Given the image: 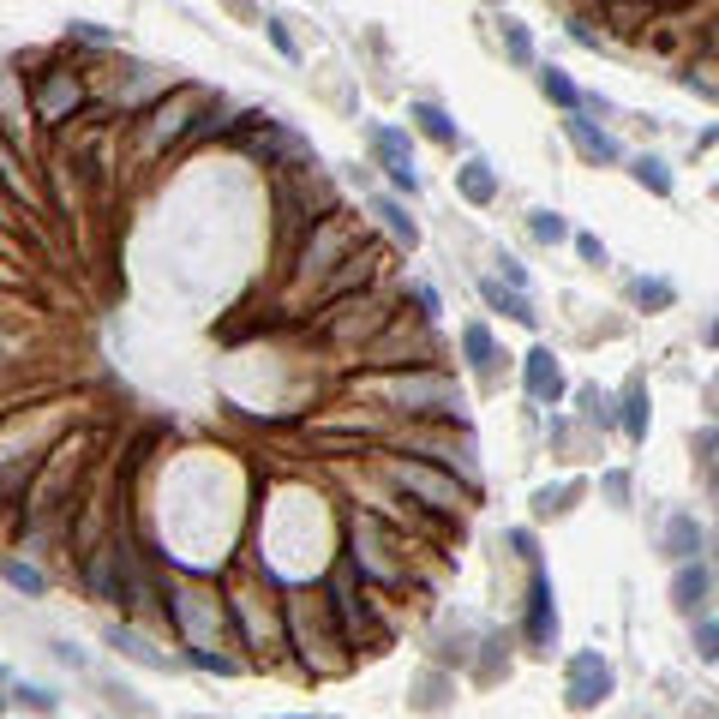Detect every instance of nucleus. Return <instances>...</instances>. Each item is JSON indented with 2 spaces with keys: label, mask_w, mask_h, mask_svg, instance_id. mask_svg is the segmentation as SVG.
I'll return each mask as SVG.
<instances>
[{
  "label": "nucleus",
  "mask_w": 719,
  "mask_h": 719,
  "mask_svg": "<svg viewBox=\"0 0 719 719\" xmlns=\"http://www.w3.org/2000/svg\"><path fill=\"white\" fill-rule=\"evenodd\" d=\"M396 402H402L408 414H462V408H468L450 378H402V384H396Z\"/></svg>",
  "instance_id": "nucleus-1"
},
{
  "label": "nucleus",
  "mask_w": 719,
  "mask_h": 719,
  "mask_svg": "<svg viewBox=\"0 0 719 719\" xmlns=\"http://www.w3.org/2000/svg\"><path fill=\"white\" fill-rule=\"evenodd\" d=\"M606 696H612V666H606L600 654H576V660H570V708L588 714V708H600Z\"/></svg>",
  "instance_id": "nucleus-2"
},
{
  "label": "nucleus",
  "mask_w": 719,
  "mask_h": 719,
  "mask_svg": "<svg viewBox=\"0 0 719 719\" xmlns=\"http://www.w3.org/2000/svg\"><path fill=\"white\" fill-rule=\"evenodd\" d=\"M396 480H402L420 504H432V510H462V486L444 480V474H432V468H420V462H402Z\"/></svg>",
  "instance_id": "nucleus-3"
},
{
  "label": "nucleus",
  "mask_w": 719,
  "mask_h": 719,
  "mask_svg": "<svg viewBox=\"0 0 719 719\" xmlns=\"http://www.w3.org/2000/svg\"><path fill=\"white\" fill-rule=\"evenodd\" d=\"M372 144H378V156H384L390 180H396L402 192H420V174H414V150H408V132H396V126H372Z\"/></svg>",
  "instance_id": "nucleus-4"
},
{
  "label": "nucleus",
  "mask_w": 719,
  "mask_h": 719,
  "mask_svg": "<svg viewBox=\"0 0 719 719\" xmlns=\"http://www.w3.org/2000/svg\"><path fill=\"white\" fill-rule=\"evenodd\" d=\"M528 642L552 648L558 642V606H552V582L534 570V594H528Z\"/></svg>",
  "instance_id": "nucleus-5"
},
{
  "label": "nucleus",
  "mask_w": 719,
  "mask_h": 719,
  "mask_svg": "<svg viewBox=\"0 0 719 719\" xmlns=\"http://www.w3.org/2000/svg\"><path fill=\"white\" fill-rule=\"evenodd\" d=\"M522 378H528V396H540V402H558V396H564V366H558L552 348H534L528 366H522Z\"/></svg>",
  "instance_id": "nucleus-6"
},
{
  "label": "nucleus",
  "mask_w": 719,
  "mask_h": 719,
  "mask_svg": "<svg viewBox=\"0 0 719 719\" xmlns=\"http://www.w3.org/2000/svg\"><path fill=\"white\" fill-rule=\"evenodd\" d=\"M708 594H714V576H708L702 558H690V564L678 570V582H672V606H678V612H702Z\"/></svg>",
  "instance_id": "nucleus-7"
},
{
  "label": "nucleus",
  "mask_w": 719,
  "mask_h": 719,
  "mask_svg": "<svg viewBox=\"0 0 719 719\" xmlns=\"http://www.w3.org/2000/svg\"><path fill=\"white\" fill-rule=\"evenodd\" d=\"M66 108H78V78H72V72L42 78V90H36V114H42V120H66Z\"/></svg>",
  "instance_id": "nucleus-8"
},
{
  "label": "nucleus",
  "mask_w": 719,
  "mask_h": 719,
  "mask_svg": "<svg viewBox=\"0 0 719 719\" xmlns=\"http://www.w3.org/2000/svg\"><path fill=\"white\" fill-rule=\"evenodd\" d=\"M666 558H678V564L702 558V528H696V516H690V510H678V516L666 522Z\"/></svg>",
  "instance_id": "nucleus-9"
},
{
  "label": "nucleus",
  "mask_w": 719,
  "mask_h": 719,
  "mask_svg": "<svg viewBox=\"0 0 719 719\" xmlns=\"http://www.w3.org/2000/svg\"><path fill=\"white\" fill-rule=\"evenodd\" d=\"M564 132H570V138H576L594 162H618V138H612V132H600V126H588L582 114H570V120H564Z\"/></svg>",
  "instance_id": "nucleus-10"
},
{
  "label": "nucleus",
  "mask_w": 719,
  "mask_h": 719,
  "mask_svg": "<svg viewBox=\"0 0 719 719\" xmlns=\"http://www.w3.org/2000/svg\"><path fill=\"white\" fill-rule=\"evenodd\" d=\"M456 186H462V198H474V204H492L498 198V174H492V162H462L456 168Z\"/></svg>",
  "instance_id": "nucleus-11"
},
{
  "label": "nucleus",
  "mask_w": 719,
  "mask_h": 719,
  "mask_svg": "<svg viewBox=\"0 0 719 719\" xmlns=\"http://www.w3.org/2000/svg\"><path fill=\"white\" fill-rule=\"evenodd\" d=\"M108 648H120L126 660H138V666H150V672H168V654H156L138 630H120V624H108Z\"/></svg>",
  "instance_id": "nucleus-12"
},
{
  "label": "nucleus",
  "mask_w": 719,
  "mask_h": 719,
  "mask_svg": "<svg viewBox=\"0 0 719 719\" xmlns=\"http://www.w3.org/2000/svg\"><path fill=\"white\" fill-rule=\"evenodd\" d=\"M480 294H486V306H498V312H510L516 324H540V312L528 306V294H522V288H504V282H486Z\"/></svg>",
  "instance_id": "nucleus-13"
},
{
  "label": "nucleus",
  "mask_w": 719,
  "mask_h": 719,
  "mask_svg": "<svg viewBox=\"0 0 719 719\" xmlns=\"http://www.w3.org/2000/svg\"><path fill=\"white\" fill-rule=\"evenodd\" d=\"M414 120H420V132H426V138H438V144H456V138H462V132H456V120H450L438 102H414Z\"/></svg>",
  "instance_id": "nucleus-14"
},
{
  "label": "nucleus",
  "mask_w": 719,
  "mask_h": 719,
  "mask_svg": "<svg viewBox=\"0 0 719 719\" xmlns=\"http://www.w3.org/2000/svg\"><path fill=\"white\" fill-rule=\"evenodd\" d=\"M378 216L390 222V234H396L402 246H420V222H414V216H408V210H402L396 198H378Z\"/></svg>",
  "instance_id": "nucleus-15"
},
{
  "label": "nucleus",
  "mask_w": 719,
  "mask_h": 719,
  "mask_svg": "<svg viewBox=\"0 0 719 719\" xmlns=\"http://www.w3.org/2000/svg\"><path fill=\"white\" fill-rule=\"evenodd\" d=\"M624 426H630V438H648V390L642 384H630V396H624Z\"/></svg>",
  "instance_id": "nucleus-16"
},
{
  "label": "nucleus",
  "mask_w": 719,
  "mask_h": 719,
  "mask_svg": "<svg viewBox=\"0 0 719 719\" xmlns=\"http://www.w3.org/2000/svg\"><path fill=\"white\" fill-rule=\"evenodd\" d=\"M636 180H642L648 192H660V198L672 192V174H666V162H660V156H636Z\"/></svg>",
  "instance_id": "nucleus-17"
},
{
  "label": "nucleus",
  "mask_w": 719,
  "mask_h": 719,
  "mask_svg": "<svg viewBox=\"0 0 719 719\" xmlns=\"http://www.w3.org/2000/svg\"><path fill=\"white\" fill-rule=\"evenodd\" d=\"M534 240H546V246H558V240H570V222L558 216V210H534Z\"/></svg>",
  "instance_id": "nucleus-18"
},
{
  "label": "nucleus",
  "mask_w": 719,
  "mask_h": 719,
  "mask_svg": "<svg viewBox=\"0 0 719 719\" xmlns=\"http://www.w3.org/2000/svg\"><path fill=\"white\" fill-rule=\"evenodd\" d=\"M0 576H6L12 588H24V594H48L42 570H30V564H18V558H6V564H0Z\"/></svg>",
  "instance_id": "nucleus-19"
},
{
  "label": "nucleus",
  "mask_w": 719,
  "mask_h": 719,
  "mask_svg": "<svg viewBox=\"0 0 719 719\" xmlns=\"http://www.w3.org/2000/svg\"><path fill=\"white\" fill-rule=\"evenodd\" d=\"M606 12L618 18V30H636L642 18H654V0H606Z\"/></svg>",
  "instance_id": "nucleus-20"
},
{
  "label": "nucleus",
  "mask_w": 719,
  "mask_h": 719,
  "mask_svg": "<svg viewBox=\"0 0 719 719\" xmlns=\"http://www.w3.org/2000/svg\"><path fill=\"white\" fill-rule=\"evenodd\" d=\"M540 90H546L552 102H564V108H576V96H582V90H576V84H570L558 66H546V72H540Z\"/></svg>",
  "instance_id": "nucleus-21"
},
{
  "label": "nucleus",
  "mask_w": 719,
  "mask_h": 719,
  "mask_svg": "<svg viewBox=\"0 0 719 719\" xmlns=\"http://www.w3.org/2000/svg\"><path fill=\"white\" fill-rule=\"evenodd\" d=\"M462 348H468V360H474V366H492V330H486V324H468Z\"/></svg>",
  "instance_id": "nucleus-22"
},
{
  "label": "nucleus",
  "mask_w": 719,
  "mask_h": 719,
  "mask_svg": "<svg viewBox=\"0 0 719 719\" xmlns=\"http://www.w3.org/2000/svg\"><path fill=\"white\" fill-rule=\"evenodd\" d=\"M102 582H108V594H114V600H120V606H132V576H126V570H120V552H114V558H108V576H102Z\"/></svg>",
  "instance_id": "nucleus-23"
},
{
  "label": "nucleus",
  "mask_w": 719,
  "mask_h": 719,
  "mask_svg": "<svg viewBox=\"0 0 719 719\" xmlns=\"http://www.w3.org/2000/svg\"><path fill=\"white\" fill-rule=\"evenodd\" d=\"M504 48H510L516 60H534V42H528V30H522L516 18H504Z\"/></svg>",
  "instance_id": "nucleus-24"
},
{
  "label": "nucleus",
  "mask_w": 719,
  "mask_h": 719,
  "mask_svg": "<svg viewBox=\"0 0 719 719\" xmlns=\"http://www.w3.org/2000/svg\"><path fill=\"white\" fill-rule=\"evenodd\" d=\"M636 300H642V306H672V282H642Z\"/></svg>",
  "instance_id": "nucleus-25"
},
{
  "label": "nucleus",
  "mask_w": 719,
  "mask_h": 719,
  "mask_svg": "<svg viewBox=\"0 0 719 719\" xmlns=\"http://www.w3.org/2000/svg\"><path fill=\"white\" fill-rule=\"evenodd\" d=\"M18 696H24V708H36V714H54V696H48L42 684H24Z\"/></svg>",
  "instance_id": "nucleus-26"
},
{
  "label": "nucleus",
  "mask_w": 719,
  "mask_h": 719,
  "mask_svg": "<svg viewBox=\"0 0 719 719\" xmlns=\"http://www.w3.org/2000/svg\"><path fill=\"white\" fill-rule=\"evenodd\" d=\"M696 654L714 666V618H702V624H696Z\"/></svg>",
  "instance_id": "nucleus-27"
},
{
  "label": "nucleus",
  "mask_w": 719,
  "mask_h": 719,
  "mask_svg": "<svg viewBox=\"0 0 719 719\" xmlns=\"http://www.w3.org/2000/svg\"><path fill=\"white\" fill-rule=\"evenodd\" d=\"M576 252H582V258H588V264H606V246H600V240H594V234H576Z\"/></svg>",
  "instance_id": "nucleus-28"
},
{
  "label": "nucleus",
  "mask_w": 719,
  "mask_h": 719,
  "mask_svg": "<svg viewBox=\"0 0 719 719\" xmlns=\"http://www.w3.org/2000/svg\"><path fill=\"white\" fill-rule=\"evenodd\" d=\"M414 306H420V312H426V318H438V294H432V288H426V282H414Z\"/></svg>",
  "instance_id": "nucleus-29"
},
{
  "label": "nucleus",
  "mask_w": 719,
  "mask_h": 719,
  "mask_svg": "<svg viewBox=\"0 0 719 719\" xmlns=\"http://www.w3.org/2000/svg\"><path fill=\"white\" fill-rule=\"evenodd\" d=\"M564 498H570V492H552V486H546V492L534 498V510H540V516H552V510H564Z\"/></svg>",
  "instance_id": "nucleus-30"
},
{
  "label": "nucleus",
  "mask_w": 719,
  "mask_h": 719,
  "mask_svg": "<svg viewBox=\"0 0 719 719\" xmlns=\"http://www.w3.org/2000/svg\"><path fill=\"white\" fill-rule=\"evenodd\" d=\"M54 660H60V666H84V648H72V642H60V648H54Z\"/></svg>",
  "instance_id": "nucleus-31"
},
{
  "label": "nucleus",
  "mask_w": 719,
  "mask_h": 719,
  "mask_svg": "<svg viewBox=\"0 0 719 719\" xmlns=\"http://www.w3.org/2000/svg\"><path fill=\"white\" fill-rule=\"evenodd\" d=\"M72 36H84V42H108V30H102V24H72Z\"/></svg>",
  "instance_id": "nucleus-32"
},
{
  "label": "nucleus",
  "mask_w": 719,
  "mask_h": 719,
  "mask_svg": "<svg viewBox=\"0 0 719 719\" xmlns=\"http://www.w3.org/2000/svg\"><path fill=\"white\" fill-rule=\"evenodd\" d=\"M510 546H516L522 558H534V534H528V528H516V534H510Z\"/></svg>",
  "instance_id": "nucleus-33"
},
{
  "label": "nucleus",
  "mask_w": 719,
  "mask_h": 719,
  "mask_svg": "<svg viewBox=\"0 0 719 719\" xmlns=\"http://www.w3.org/2000/svg\"><path fill=\"white\" fill-rule=\"evenodd\" d=\"M0 702H6V696H0Z\"/></svg>",
  "instance_id": "nucleus-34"
}]
</instances>
